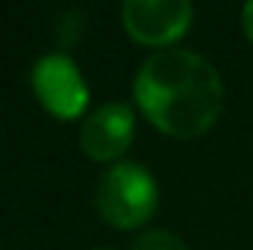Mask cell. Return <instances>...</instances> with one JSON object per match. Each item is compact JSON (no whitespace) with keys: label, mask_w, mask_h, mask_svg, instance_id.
<instances>
[{"label":"cell","mask_w":253,"mask_h":250,"mask_svg":"<svg viewBox=\"0 0 253 250\" xmlns=\"http://www.w3.org/2000/svg\"><path fill=\"white\" fill-rule=\"evenodd\" d=\"M132 94L153 124L177 138L209 129L224 106V83L215 65L186 47L150 53L135 74Z\"/></svg>","instance_id":"cell-1"},{"label":"cell","mask_w":253,"mask_h":250,"mask_svg":"<svg viewBox=\"0 0 253 250\" xmlns=\"http://www.w3.org/2000/svg\"><path fill=\"white\" fill-rule=\"evenodd\" d=\"M94 203L112 227H138L156 209V180L138 162H118L97 180Z\"/></svg>","instance_id":"cell-2"},{"label":"cell","mask_w":253,"mask_h":250,"mask_svg":"<svg viewBox=\"0 0 253 250\" xmlns=\"http://www.w3.org/2000/svg\"><path fill=\"white\" fill-rule=\"evenodd\" d=\"M33 88L56 118H77L88 103L85 80L77 62L65 53H47L33 65Z\"/></svg>","instance_id":"cell-3"},{"label":"cell","mask_w":253,"mask_h":250,"mask_svg":"<svg viewBox=\"0 0 253 250\" xmlns=\"http://www.w3.org/2000/svg\"><path fill=\"white\" fill-rule=\"evenodd\" d=\"M124 30L141 44H171L189 30V0H124Z\"/></svg>","instance_id":"cell-4"},{"label":"cell","mask_w":253,"mask_h":250,"mask_svg":"<svg viewBox=\"0 0 253 250\" xmlns=\"http://www.w3.org/2000/svg\"><path fill=\"white\" fill-rule=\"evenodd\" d=\"M132 126L135 118L126 103H103L80 126V147L97 162L118 159L132 141Z\"/></svg>","instance_id":"cell-5"},{"label":"cell","mask_w":253,"mask_h":250,"mask_svg":"<svg viewBox=\"0 0 253 250\" xmlns=\"http://www.w3.org/2000/svg\"><path fill=\"white\" fill-rule=\"evenodd\" d=\"M132 250H189V248L183 245L180 236H174L168 230H150V233L135 239Z\"/></svg>","instance_id":"cell-6"},{"label":"cell","mask_w":253,"mask_h":250,"mask_svg":"<svg viewBox=\"0 0 253 250\" xmlns=\"http://www.w3.org/2000/svg\"><path fill=\"white\" fill-rule=\"evenodd\" d=\"M242 24H245V33H248V39L253 42V0L242 9Z\"/></svg>","instance_id":"cell-7"},{"label":"cell","mask_w":253,"mask_h":250,"mask_svg":"<svg viewBox=\"0 0 253 250\" xmlns=\"http://www.w3.org/2000/svg\"><path fill=\"white\" fill-rule=\"evenodd\" d=\"M94 250H109V248H94Z\"/></svg>","instance_id":"cell-8"}]
</instances>
